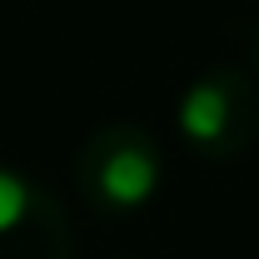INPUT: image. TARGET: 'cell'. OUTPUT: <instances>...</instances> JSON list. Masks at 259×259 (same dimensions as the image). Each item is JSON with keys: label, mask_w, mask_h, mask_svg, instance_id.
Listing matches in <instances>:
<instances>
[{"label": "cell", "mask_w": 259, "mask_h": 259, "mask_svg": "<svg viewBox=\"0 0 259 259\" xmlns=\"http://www.w3.org/2000/svg\"><path fill=\"white\" fill-rule=\"evenodd\" d=\"M0 259H70L60 199L10 164H0Z\"/></svg>", "instance_id": "3957f363"}, {"label": "cell", "mask_w": 259, "mask_h": 259, "mask_svg": "<svg viewBox=\"0 0 259 259\" xmlns=\"http://www.w3.org/2000/svg\"><path fill=\"white\" fill-rule=\"evenodd\" d=\"M254 70H259V30H254Z\"/></svg>", "instance_id": "277c9868"}, {"label": "cell", "mask_w": 259, "mask_h": 259, "mask_svg": "<svg viewBox=\"0 0 259 259\" xmlns=\"http://www.w3.org/2000/svg\"><path fill=\"white\" fill-rule=\"evenodd\" d=\"M180 140L204 160H239L259 140V85L239 65L199 70L175 105Z\"/></svg>", "instance_id": "7a4b0ae2"}, {"label": "cell", "mask_w": 259, "mask_h": 259, "mask_svg": "<svg viewBox=\"0 0 259 259\" xmlns=\"http://www.w3.org/2000/svg\"><path fill=\"white\" fill-rule=\"evenodd\" d=\"M160 145L130 120L100 125L75 155V190L95 214H135L160 190Z\"/></svg>", "instance_id": "6da1fadb"}]
</instances>
